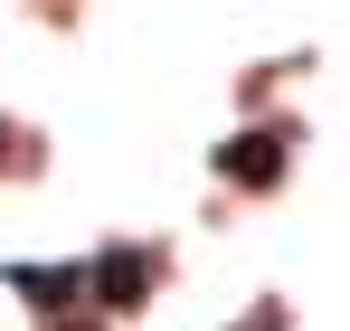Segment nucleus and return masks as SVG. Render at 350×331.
Returning <instances> with one entry per match:
<instances>
[{
  "mask_svg": "<svg viewBox=\"0 0 350 331\" xmlns=\"http://www.w3.org/2000/svg\"><path fill=\"white\" fill-rule=\"evenodd\" d=\"M85 293H95V303H142V293H152V256H142V246H105V256L85 265Z\"/></svg>",
  "mask_w": 350,
  "mask_h": 331,
  "instance_id": "f257e3e1",
  "label": "nucleus"
},
{
  "mask_svg": "<svg viewBox=\"0 0 350 331\" xmlns=\"http://www.w3.org/2000/svg\"><path fill=\"white\" fill-rule=\"evenodd\" d=\"M218 170H228L237 189H275L284 180V133H237L228 152H218Z\"/></svg>",
  "mask_w": 350,
  "mask_h": 331,
  "instance_id": "f03ea898",
  "label": "nucleus"
},
{
  "mask_svg": "<svg viewBox=\"0 0 350 331\" xmlns=\"http://www.w3.org/2000/svg\"><path fill=\"white\" fill-rule=\"evenodd\" d=\"M19 293H38V313H66V303H85V265H19Z\"/></svg>",
  "mask_w": 350,
  "mask_h": 331,
  "instance_id": "7ed1b4c3",
  "label": "nucleus"
},
{
  "mask_svg": "<svg viewBox=\"0 0 350 331\" xmlns=\"http://www.w3.org/2000/svg\"><path fill=\"white\" fill-rule=\"evenodd\" d=\"M57 331H95V322H57Z\"/></svg>",
  "mask_w": 350,
  "mask_h": 331,
  "instance_id": "20e7f679",
  "label": "nucleus"
},
{
  "mask_svg": "<svg viewBox=\"0 0 350 331\" xmlns=\"http://www.w3.org/2000/svg\"><path fill=\"white\" fill-rule=\"evenodd\" d=\"M0 152H10V123H0Z\"/></svg>",
  "mask_w": 350,
  "mask_h": 331,
  "instance_id": "39448f33",
  "label": "nucleus"
}]
</instances>
